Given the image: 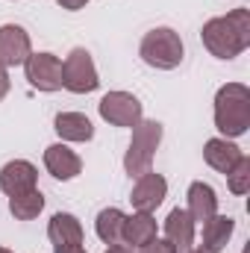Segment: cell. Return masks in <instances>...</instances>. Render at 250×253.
I'll return each mask as SVG.
<instances>
[{"label":"cell","instance_id":"obj_1","mask_svg":"<svg viewBox=\"0 0 250 253\" xmlns=\"http://www.w3.org/2000/svg\"><path fill=\"white\" fill-rule=\"evenodd\" d=\"M203 47L215 59H236L250 47V9H233L221 18H209L200 30Z\"/></svg>","mask_w":250,"mask_h":253},{"label":"cell","instance_id":"obj_2","mask_svg":"<svg viewBox=\"0 0 250 253\" xmlns=\"http://www.w3.org/2000/svg\"><path fill=\"white\" fill-rule=\"evenodd\" d=\"M215 129L221 138H242L250 129V88L245 83H227L215 94Z\"/></svg>","mask_w":250,"mask_h":253},{"label":"cell","instance_id":"obj_3","mask_svg":"<svg viewBox=\"0 0 250 253\" xmlns=\"http://www.w3.org/2000/svg\"><path fill=\"white\" fill-rule=\"evenodd\" d=\"M138 56L141 62L156 68V71H174L186 59V47L177 30L171 27H156L150 33H144L141 44H138Z\"/></svg>","mask_w":250,"mask_h":253},{"label":"cell","instance_id":"obj_4","mask_svg":"<svg viewBox=\"0 0 250 253\" xmlns=\"http://www.w3.org/2000/svg\"><path fill=\"white\" fill-rule=\"evenodd\" d=\"M162 144V124L159 121H138L132 126V138H129V147L124 153V171L129 177H141L150 171L153 165V156H156V147Z\"/></svg>","mask_w":250,"mask_h":253},{"label":"cell","instance_id":"obj_5","mask_svg":"<svg viewBox=\"0 0 250 253\" xmlns=\"http://www.w3.org/2000/svg\"><path fill=\"white\" fill-rule=\"evenodd\" d=\"M97 85H100V77L91 53L85 47H74L62 62V88L74 94H88V91H97Z\"/></svg>","mask_w":250,"mask_h":253},{"label":"cell","instance_id":"obj_6","mask_svg":"<svg viewBox=\"0 0 250 253\" xmlns=\"http://www.w3.org/2000/svg\"><path fill=\"white\" fill-rule=\"evenodd\" d=\"M97 112H100V118H103L106 124L129 126V129L144 118L141 100H138L135 94H129V91H109V94H103L100 103H97Z\"/></svg>","mask_w":250,"mask_h":253},{"label":"cell","instance_id":"obj_7","mask_svg":"<svg viewBox=\"0 0 250 253\" xmlns=\"http://www.w3.org/2000/svg\"><path fill=\"white\" fill-rule=\"evenodd\" d=\"M24 74L33 88L39 91H59L62 88V59L53 53H30L24 62Z\"/></svg>","mask_w":250,"mask_h":253},{"label":"cell","instance_id":"obj_8","mask_svg":"<svg viewBox=\"0 0 250 253\" xmlns=\"http://www.w3.org/2000/svg\"><path fill=\"white\" fill-rule=\"evenodd\" d=\"M33 53L30 33L21 24H3L0 27V68H18Z\"/></svg>","mask_w":250,"mask_h":253},{"label":"cell","instance_id":"obj_9","mask_svg":"<svg viewBox=\"0 0 250 253\" xmlns=\"http://www.w3.org/2000/svg\"><path fill=\"white\" fill-rule=\"evenodd\" d=\"M165 194H168V180H165L162 174L147 171V174L135 177V186H132V194H129V203H132L135 212H156V209L162 206Z\"/></svg>","mask_w":250,"mask_h":253},{"label":"cell","instance_id":"obj_10","mask_svg":"<svg viewBox=\"0 0 250 253\" xmlns=\"http://www.w3.org/2000/svg\"><path fill=\"white\" fill-rule=\"evenodd\" d=\"M39 189V168L27 159H12L0 168V191L15 197L24 191Z\"/></svg>","mask_w":250,"mask_h":253},{"label":"cell","instance_id":"obj_11","mask_svg":"<svg viewBox=\"0 0 250 253\" xmlns=\"http://www.w3.org/2000/svg\"><path fill=\"white\" fill-rule=\"evenodd\" d=\"M44 168H47V174L50 177H56V180H74V177H80V171H83V159L68 147V144H50V147H44Z\"/></svg>","mask_w":250,"mask_h":253},{"label":"cell","instance_id":"obj_12","mask_svg":"<svg viewBox=\"0 0 250 253\" xmlns=\"http://www.w3.org/2000/svg\"><path fill=\"white\" fill-rule=\"evenodd\" d=\"M242 156H245V150H242L233 138H209V141L203 144V159H206V165L215 168L218 174H230Z\"/></svg>","mask_w":250,"mask_h":253},{"label":"cell","instance_id":"obj_13","mask_svg":"<svg viewBox=\"0 0 250 253\" xmlns=\"http://www.w3.org/2000/svg\"><path fill=\"white\" fill-rule=\"evenodd\" d=\"M186 200H188L186 212L191 215L194 224H206L212 215H218V194H215V189L209 183H203V180H197V183L188 186Z\"/></svg>","mask_w":250,"mask_h":253},{"label":"cell","instance_id":"obj_14","mask_svg":"<svg viewBox=\"0 0 250 253\" xmlns=\"http://www.w3.org/2000/svg\"><path fill=\"white\" fill-rule=\"evenodd\" d=\"M194 221L186 209H171L165 218V239L177 248V253H188L194 245Z\"/></svg>","mask_w":250,"mask_h":253},{"label":"cell","instance_id":"obj_15","mask_svg":"<svg viewBox=\"0 0 250 253\" xmlns=\"http://www.w3.org/2000/svg\"><path fill=\"white\" fill-rule=\"evenodd\" d=\"M47 239L53 248L59 245H85V236H83V224L77 215L71 212H56L47 224Z\"/></svg>","mask_w":250,"mask_h":253},{"label":"cell","instance_id":"obj_16","mask_svg":"<svg viewBox=\"0 0 250 253\" xmlns=\"http://www.w3.org/2000/svg\"><path fill=\"white\" fill-rule=\"evenodd\" d=\"M53 129L59 132L62 141H74V144H83V141L94 138V124L83 112H59L53 118Z\"/></svg>","mask_w":250,"mask_h":253},{"label":"cell","instance_id":"obj_17","mask_svg":"<svg viewBox=\"0 0 250 253\" xmlns=\"http://www.w3.org/2000/svg\"><path fill=\"white\" fill-rule=\"evenodd\" d=\"M156 239V218L153 212H132L124 221V245L141 251L144 245H150Z\"/></svg>","mask_w":250,"mask_h":253},{"label":"cell","instance_id":"obj_18","mask_svg":"<svg viewBox=\"0 0 250 253\" xmlns=\"http://www.w3.org/2000/svg\"><path fill=\"white\" fill-rule=\"evenodd\" d=\"M233 233H236V221L230 215H212L203 224V248L212 253H221L230 245Z\"/></svg>","mask_w":250,"mask_h":253},{"label":"cell","instance_id":"obj_19","mask_svg":"<svg viewBox=\"0 0 250 253\" xmlns=\"http://www.w3.org/2000/svg\"><path fill=\"white\" fill-rule=\"evenodd\" d=\"M124 221L126 215L118 206H106L97 212V221H94V233L103 245H118L124 242Z\"/></svg>","mask_w":250,"mask_h":253},{"label":"cell","instance_id":"obj_20","mask_svg":"<svg viewBox=\"0 0 250 253\" xmlns=\"http://www.w3.org/2000/svg\"><path fill=\"white\" fill-rule=\"evenodd\" d=\"M42 209H44V194L39 189L9 197V212L15 215V221H33V218H39Z\"/></svg>","mask_w":250,"mask_h":253},{"label":"cell","instance_id":"obj_21","mask_svg":"<svg viewBox=\"0 0 250 253\" xmlns=\"http://www.w3.org/2000/svg\"><path fill=\"white\" fill-rule=\"evenodd\" d=\"M227 189L233 194H239V197L250 191V156H242L236 162V168L227 174Z\"/></svg>","mask_w":250,"mask_h":253},{"label":"cell","instance_id":"obj_22","mask_svg":"<svg viewBox=\"0 0 250 253\" xmlns=\"http://www.w3.org/2000/svg\"><path fill=\"white\" fill-rule=\"evenodd\" d=\"M138 253H177V248H174L168 239H153L150 245H144Z\"/></svg>","mask_w":250,"mask_h":253},{"label":"cell","instance_id":"obj_23","mask_svg":"<svg viewBox=\"0 0 250 253\" xmlns=\"http://www.w3.org/2000/svg\"><path fill=\"white\" fill-rule=\"evenodd\" d=\"M56 3H59L62 9H68V12H80V9H83L88 0H56Z\"/></svg>","mask_w":250,"mask_h":253},{"label":"cell","instance_id":"obj_24","mask_svg":"<svg viewBox=\"0 0 250 253\" xmlns=\"http://www.w3.org/2000/svg\"><path fill=\"white\" fill-rule=\"evenodd\" d=\"M9 88H12V83H9V74H6V68H0V100L9 94Z\"/></svg>","mask_w":250,"mask_h":253},{"label":"cell","instance_id":"obj_25","mask_svg":"<svg viewBox=\"0 0 250 253\" xmlns=\"http://www.w3.org/2000/svg\"><path fill=\"white\" fill-rule=\"evenodd\" d=\"M53 253H85L83 245H59V248H53Z\"/></svg>","mask_w":250,"mask_h":253},{"label":"cell","instance_id":"obj_26","mask_svg":"<svg viewBox=\"0 0 250 253\" xmlns=\"http://www.w3.org/2000/svg\"><path fill=\"white\" fill-rule=\"evenodd\" d=\"M106 253H138V251H135V248H129V245H124V242H118V245H109Z\"/></svg>","mask_w":250,"mask_h":253},{"label":"cell","instance_id":"obj_27","mask_svg":"<svg viewBox=\"0 0 250 253\" xmlns=\"http://www.w3.org/2000/svg\"><path fill=\"white\" fill-rule=\"evenodd\" d=\"M188 253H212V251H206V248L200 245V248H191V251H188Z\"/></svg>","mask_w":250,"mask_h":253},{"label":"cell","instance_id":"obj_28","mask_svg":"<svg viewBox=\"0 0 250 253\" xmlns=\"http://www.w3.org/2000/svg\"><path fill=\"white\" fill-rule=\"evenodd\" d=\"M0 253H12V251H9V248H0Z\"/></svg>","mask_w":250,"mask_h":253}]
</instances>
